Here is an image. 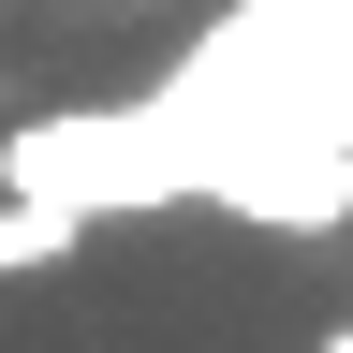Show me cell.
<instances>
[{"mask_svg":"<svg viewBox=\"0 0 353 353\" xmlns=\"http://www.w3.org/2000/svg\"><path fill=\"white\" fill-rule=\"evenodd\" d=\"M88 236V221H59V206H15V192H0V280H30V265H59Z\"/></svg>","mask_w":353,"mask_h":353,"instance_id":"cell-2","label":"cell"},{"mask_svg":"<svg viewBox=\"0 0 353 353\" xmlns=\"http://www.w3.org/2000/svg\"><path fill=\"white\" fill-rule=\"evenodd\" d=\"M0 192L15 206H59V221H148V206H192V148L162 132V103H59V118H15L0 132Z\"/></svg>","mask_w":353,"mask_h":353,"instance_id":"cell-1","label":"cell"},{"mask_svg":"<svg viewBox=\"0 0 353 353\" xmlns=\"http://www.w3.org/2000/svg\"><path fill=\"white\" fill-rule=\"evenodd\" d=\"M309 353H353V324H324V339H309Z\"/></svg>","mask_w":353,"mask_h":353,"instance_id":"cell-3","label":"cell"}]
</instances>
